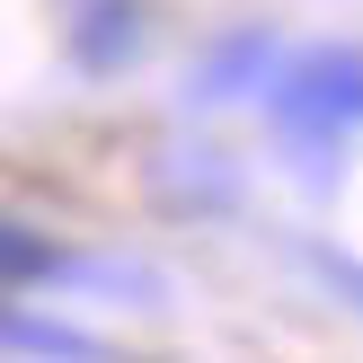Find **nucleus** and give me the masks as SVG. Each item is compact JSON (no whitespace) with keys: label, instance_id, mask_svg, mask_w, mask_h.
Masks as SVG:
<instances>
[{"label":"nucleus","instance_id":"f257e3e1","mask_svg":"<svg viewBox=\"0 0 363 363\" xmlns=\"http://www.w3.org/2000/svg\"><path fill=\"white\" fill-rule=\"evenodd\" d=\"M257 106H266V124H275L284 160L301 169V186L328 195L337 186V160H346V142H354V124H363V45L275 53Z\"/></svg>","mask_w":363,"mask_h":363},{"label":"nucleus","instance_id":"f03ea898","mask_svg":"<svg viewBox=\"0 0 363 363\" xmlns=\"http://www.w3.org/2000/svg\"><path fill=\"white\" fill-rule=\"evenodd\" d=\"M62 53L89 80H116V71H133L142 53H151V9H142V0H71Z\"/></svg>","mask_w":363,"mask_h":363},{"label":"nucleus","instance_id":"7ed1b4c3","mask_svg":"<svg viewBox=\"0 0 363 363\" xmlns=\"http://www.w3.org/2000/svg\"><path fill=\"white\" fill-rule=\"evenodd\" d=\"M275 35L266 27H230V35H213L204 45V62H195V80H186V98L195 106H257V89H266V71H275Z\"/></svg>","mask_w":363,"mask_h":363},{"label":"nucleus","instance_id":"20e7f679","mask_svg":"<svg viewBox=\"0 0 363 363\" xmlns=\"http://www.w3.org/2000/svg\"><path fill=\"white\" fill-rule=\"evenodd\" d=\"M160 195L186 213H230L240 204V160H222L213 142H177L169 169H160Z\"/></svg>","mask_w":363,"mask_h":363},{"label":"nucleus","instance_id":"39448f33","mask_svg":"<svg viewBox=\"0 0 363 363\" xmlns=\"http://www.w3.org/2000/svg\"><path fill=\"white\" fill-rule=\"evenodd\" d=\"M0 346H9L18 363H106L98 337L71 328V319H53V311H9L0 319Z\"/></svg>","mask_w":363,"mask_h":363},{"label":"nucleus","instance_id":"423d86ee","mask_svg":"<svg viewBox=\"0 0 363 363\" xmlns=\"http://www.w3.org/2000/svg\"><path fill=\"white\" fill-rule=\"evenodd\" d=\"M53 275H62V248L27 230L18 213H0V284H53Z\"/></svg>","mask_w":363,"mask_h":363},{"label":"nucleus","instance_id":"0eeeda50","mask_svg":"<svg viewBox=\"0 0 363 363\" xmlns=\"http://www.w3.org/2000/svg\"><path fill=\"white\" fill-rule=\"evenodd\" d=\"M311 266H319V284H337V293L363 311V257H346V248H311Z\"/></svg>","mask_w":363,"mask_h":363}]
</instances>
